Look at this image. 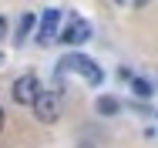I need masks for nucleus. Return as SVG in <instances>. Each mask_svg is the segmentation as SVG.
<instances>
[{"instance_id": "obj_2", "label": "nucleus", "mask_w": 158, "mask_h": 148, "mask_svg": "<svg viewBox=\"0 0 158 148\" xmlns=\"http://www.w3.org/2000/svg\"><path fill=\"white\" fill-rule=\"evenodd\" d=\"M31 108H34V118L40 121V125H54V121L61 118V98L54 91H40Z\"/></svg>"}, {"instance_id": "obj_8", "label": "nucleus", "mask_w": 158, "mask_h": 148, "mask_svg": "<svg viewBox=\"0 0 158 148\" xmlns=\"http://www.w3.org/2000/svg\"><path fill=\"white\" fill-rule=\"evenodd\" d=\"M131 91H135L138 98H152V91H155V88H152L145 78H131Z\"/></svg>"}, {"instance_id": "obj_4", "label": "nucleus", "mask_w": 158, "mask_h": 148, "mask_svg": "<svg viewBox=\"0 0 158 148\" xmlns=\"http://www.w3.org/2000/svg\"><path fill=\"white\" fill-rule=\"evenodd\" d=\"M61 40L64 44H84V40H91V20H81V17H71L67 20V27L61 30Z\"/></svg>"}, {"instance_id": "obj_12", "label": "nucleus", "mask_w": 158, "mask_h": 148, "mask_svg": "<svg viewBox=\"0 0 158 148\" xmlns=\"http://www.w3.org/2000/svg\"><path fill=\"white\" fill-rule=\"evenodd\" d=\"M0 64H3V54H0Z\"/></svg>"}, {"instance_id": "obj_6", "label": "nucleus", "mask_w": 158, "mask_h": 148, "mask_svg": "<svg viewBox=\"0 0 158 148\" xmlns=\"http://www.w3.org/2000/svg\"><path fill=\"white\" fill-rule=\"evenodd\" d=\"M98 111L111 118V115H118V111H121V101H118V98H111V94H104V98H98Z\"/></svg>"}, {"instance_id": "obj_3", "label": "nucleus", "mask_w": 158, "mask_h": 148, "mask_svg": "<svg viewBox=\"0 0 158 148\" xmlns=\"http://www.w3.org/2000/svg\"><path fill=\"white\" fill-rule=\"evenodd\" d=\"M10 94H14V101L17 104H34L37 101V94H40V81H37V74H20L17 81H14V88H10Z\"/></svg>"}, {"instance_id": "obj_7", "label": "nucleus", "mask_w": 158, "mask_h": 148, "mask_svg": "<svg viewBox=\"0 0 158 148\" xmlns=\"http://www.w3.org/2000/svg\"><path fill=\"white\" fill-rule=\"evenodd\" d=\"M31 30H34V14H24V17H20V27H17V34H14V40H17V44H24Z\"/></svg>"}, {"instance_id": "obj_11", "label": "nucleus", "mask_w": 158, "mask_h": 148, "mask_svg": "<svg viewBox=\"0 0 158 148\" xmlns=\"http://www.w3.org/2000/svg\"><path fill=\"white\" fill-rule=\"evenodd\" d=\"M3 125H7V115H3V108H0V131H3Z\"/></svg>"}, {"instance_id": "obj_9", "label": "nucleus", "mask_w": 158, "mask_h": 148, "mask_svg": "<svg viewBox=\"0 0 158 148\" xmlns=\"http://www.w3.org/2000/svg\"><path fill=\"white\" fill-rule=\"evenodd\" d=\"M111 3H118V7H135V10H138V7H145L148 0H111Z\"/></svg>"}, {"instance_id": "obj_10", "label": "nucleus", "mask_w": 158, "mask_h": 148, "mask_svg": "<svg viewBox=\"0 0 158 148\" xmlns=\"http://www.w3.org/2000/svg\"><path fill=\"white\" fill-rule=\"evenodd\" d=\"M3 34H7V17L0 14V40H3Z\"/></svg>"}, {"instance_id": "obj_1", "label": "nucleus", "mask_w": 158, "mask_h": 148, "mask_svg": "<svg viewBox=\"0 0 158 148\" xmlns=\"http://www.w3.org/2000/svg\"><path fill=\"white\" fill-rule=\"evenodd\" d=\"M61 74H74V78H81V81L91 84V88H98V84L104 81V71H101L88 54H67V57L61 61Z\"/></svg>"}, {"instance_id": "obj_5", "label": "nucleus", "mask_w": 158, "mask_h": 148, "mask_svg": "<svg viewBox=\"0 0 158 148\" xmlns=\"http://www.w3.org/2000/svg\"><path fill=\"white\" fill-rule=\"evenodd\" d=\"M57 27H61V10H44L40 14V27H37V44H54L57 37Z\"/></svg>"}]
</instances>
